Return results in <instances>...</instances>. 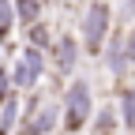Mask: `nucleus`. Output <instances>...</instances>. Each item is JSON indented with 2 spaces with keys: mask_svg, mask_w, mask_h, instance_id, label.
<instances>
[{
  "mask_svg": "<svg viewBox=\"0 0 135 135\" xmlns=\"http://www.w3.org/2000/svg\"><path fill=\"white\" fill-rule=\"evenodd\" d=\"M135 19V0H124V8H120V23Z\"/></svg>",
  "mask_w": 135,
  "mask_h": 135,
  "instance_id": "obj_14",
  "label": "nucleus"
},
{
  "mask_svg": "<svg viewBox=\"0 0 135 135\" xmlns=\"http://www.w3.org/2000/svg\"><path fill=\"white\" fill-rule=\"evenodd\" d=\"M113 23H116V15L105 0H90L86 4V11H83V49H86V56H101Z\"/></svg>",
  "mask_w": 135,
  "mask_h": 135,
  "instance_id": "obj_2",
  "label": "nucleus"
},
{
  "mask_svg": "<svg viewBox=\"0 0 135 135\" xmlns=\"http://www.w3.org/2000/svg\"><path fill=\"white\" fill-rule=\"evenodd\" d=\"M8 94H11V68L0 64V101H4Z\"/></svg>",
  "mask_w": 135,
  "mask_h": 135,
  "instance_id": "obj_13",
  "label": "nucleus"
},
{
  "mask_svg": "<svg viewBox=\"0 0 135 135\" xmlns=\"http://www.w3.org/2000/svg\"><path fill=\"white\" fill-rule=\"evenodd\" d=\"M19 124V94H8L4 101H0V135H11V128Z\"/></svg>",
  "mask_w": 135,
  "mask_h": 135,
  "instance_id": "obj_7",
  "label": "nucleus"
},
{
  "mask_svg": "<svg viewBox=\"0 0 135 135\" xmlns=\"http://www.w3.org/2000/svg\"><path fill=\"white\" fill-rule=\"evenodd\" d=\"M56 124H60V105L56 101H45L41 105V98H34L30 101V120H26L23 135H49Z\"/></svg>",
  "mask_w": 135,
  "mask_h": 135,
  "instance_id": "obj_4",
  "label": "nucleus"
},
{
  "mask_svg": "<svg viewBox=\"0 0 135 135\" xmlns=\"http://www.w3.org/2000/svg\"><path fill=\"white\" fill-rule=\"evenodd\" d=\"M94 116V90L86 79H71V86L64 94V105H60V128L64 131H83Z\"/></svg>",
  "mask_w": 135,
  "mask_h": 135,
  "instance_id": "obj_1",
  "label": "nucleus"
},
{
  "mask_svg": "<svg viewBox=\"0 0 135 135\" xmlns=\"http://www.w3.org/2000/svg\"><path fill=\"white\" fill-rule=\"evenodd\" d=\"M41 75H45V49L26 45L23 56L11 64V86L15 90H34L41 83Z\"/></svg>",
  "mask_w": 135,
  "mask_h": 135,
  "instance_id": "obj_3",
  "label": "nucleus"
},
{
  "mask_svg": "<svg viewBox=\"0 0 135 135\" xmlns=\"http://www.w3.org/2000/svg\"><path fill=\"white\" fill-rule=\"evenodd\" d=\"M116 124H120V113L113 105H101V113L90 116V131L94 135H116Z\"/></svg>",
  "mask_w": 135,
  "mask_h": 135,
  "instance_id": "obj_6",
  "label": "nucleus"
},
{
  "mask_svg": "<svg viewBox=\"0 0 135 135\" xmlns=\"http://www.w3.org/2000/svg\"><path fill=\"white\" fill-rule=\"evenodd\" d=\"M120 124H128V128H135V86H124L120 90Z\"/></svg>",
  "mask_w": 135,
  "mask_h": 135,
  "instance_id": "obj_9",
  "label": "nucleus"
},
{
  "mask_svg": "<svg viewBox=\"0 0 135 135\" xmlns=\"http://www.w3.org/2000/svg\"><path fill=\"white\" fill-rule=\"evenodd\" d=\"M53 64L60 75H71L75 64H79V41L71 38V34H60V38L53 41Z\"/></svg>",
  "mask_w": 135,
  "mask_h": 135,
  "instance_id": "obj_5",
  "label": "nucleus"
},
{
  "mask_svg": "<svg viewBox=\"0 0 135 135\" xmlns=\"http://www.w3.org/2000/svg\"><path fill=\"white\" fill-rule=\"evenodd\" d=\"M26 30H30V45H38V49H45V53H49V49H53V38H49V26H45V23H41V26H38V23H30Z\"/></svg>",
  "mask_w": 135,
  "mask_h": 135,
  "instance_id": "obj_11",
  "label": "nucleus"
},
{
  "mask_svg": "<svg viewBox=\"0 0 135 135\" xmlns=\"http://www.w3.org/2000/svg\"><path fill=\"white\" fill-rule=\"evenodd\" d=\"M11 8H15V19H19L23 26H30V23H38L41 19V0H11Z\"/></svg>",
  "mask_w": 135,
  "mask_h": 135,
  "instance_id": "obj_8",
  "label": "nucleus"
},
{
  "mask_svg": "<svg viewBox=\"0 0 135 135\" xmlns=\"http://www.w3.org/2000/svg\"><path fill=\"white\" fill-rule=\"evenodd\" d=\"M124 53H128V64L135 68V26L124 30Z\"/></svg>",
  "mask_w": 135,
  "mask_h": 135,
  "instance_id": "obj_12",
  "label": "nucleus"
},
{
  "mask_svg": "<svg viewBox=\"0 0 135 135\" xmlns=\"http://www.w3.org/2000/svg\"><path fill=\"white\" fill-rule=\"evenodd\" d=\"M15 23H19V19H15L11 0H0V38H11V26Z\"/></svg>",
  "mask_w": 135,
  "mask_h": 135,
  "instance_id": "obj_10",
  "label": "nucleus"
},
{
  "mask_svg": "<svg viewBox=\"0 0 135 135\" xmlns=\"http://www.w3.org/2000/svg\"><path fill=\"white\" fill-rule=\"evenodd\" d=\"M41 4H53V0H41Z\"/></svg>",
  "mask_w": 135,
  "mask_h": 135,
  "instance_id": "obj_15",
  "label": "nucleus"
}]
</instances>
